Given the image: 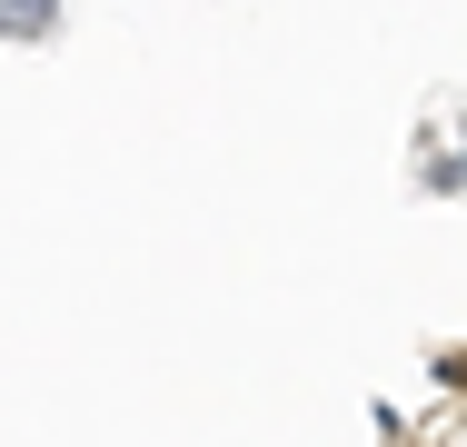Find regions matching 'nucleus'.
Instances as JSON below:
<instances>
[{"label": "nucleus", "instance_id": "2", "mask_svg": "<svg viewBox=\"0 0 467 447\" xmlns=\"http://www.w3.org/2000/svg\"><path fill=\"white\" fill-rule=\"evenodd\" d=\"M458 447H467V438H458Z\"/></svg>", "mask_w": 467, "mask_h": 447}, {"label": "nucleus", "instance_id": "1", "mask_svg": "<svg viewBox=\"0 0 467 447\" xmlns=\"http://www.w3.org/2000/svg\"><path fill=\"white\" fill-rule=\"evenodd\" d=\"M0 30H50V0H0Z\"/></svg>", "mask_w": 467, "mask_h": 447}]
</instances>
